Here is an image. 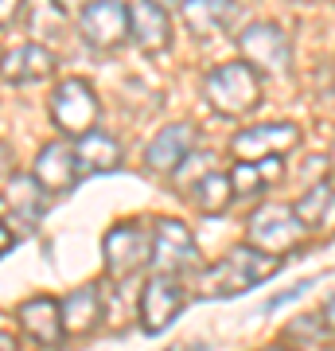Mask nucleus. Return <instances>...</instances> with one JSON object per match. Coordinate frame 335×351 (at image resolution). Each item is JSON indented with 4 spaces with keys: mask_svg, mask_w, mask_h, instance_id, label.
Returning a JSON list of instances; mask_svg holds the SVG:
<instances>
[{
    "mask_svg": "<svg viewBox=\"0 0 335 351\" xmlns=\"http://www.w3.org/2000/svg\"><path fill=\"white\" fill-rule=\"evenodd\" d=\"M277 269H281V258H269V254L253 250V246H234V250H226L214 265L203 269L199 297H211V301L242 297L249 289H258L265 277H273Z\"/></svg>",
    "mask_w": 335,
    "mask_h": 351,
    "instance_id": "obj_1",
    "label": "nucleus"
},
{
    "mask_svg": "<svg viewBox=\"0 0 335 351\" xmlns=\"http://www.w3.org/2000/svg\"><path fill=\"white\" fill-rule=\"evenodd\" d=\"M101 254H106V269L113 281L137 277L145 265H152V226L145 219H125V223L110 226Z\"/></svg>",
    "mask_w": 335,
    "mask_h": 351,
    "instance_id": "obj_2",
    "label": "nucleus"
},
{
    "mask_svg": "<svg viewBox=\"0 0 335 351\" xmlns=\"http://www.w3.org/2000/svg\"><path fill=\"white\" fill-rule=\"evenodd\" d=\"M203 94H207V101H211L219 113L242 117V113H249L261 101V78L249 63L238 59V63L214 66L211 75H207V82H203Z\"/></svg>",
    "mask_w": 335,
    "mask_h": 351,
    "instance_id": "obj_3",
    "label": "nucleus"
},
{
    "mask_svg": "<svg viewBox=\"0 0 335 351\" xmlns=\"http://www.w3.org/2000/svg\"><path fill=\"white\" fill-rule=\"evenodd\" d=\"M246 234H249V246H253V250L269 254V258H281V254L297 250L308 230H304V223L297 219L293 207L269 203V207H258V211L249 215Z\"/></svg>",
    "mask_w": 335,
    "mask_h": 351,
    "instance_id": "obj_4",
    "label": "nucleus"
},
{
    "mask_svg": "<svg viewBox=\"0 0 335 351\" xmlns=\"http://www.w3.org/2000/svg\"><path fill=\"white\" fill-rule=\"evenodd\" d=\"M51 121L66 133V137H86L94 133L98 121V94L82 78H66L51 94Z\"/></svg>",
    "mask_w": 335,
    "mask_h": 351,
    "instance_id": "obj_5",
    "label": "nucleus"
},
{
    "mask_svg": "<svg viewBox=\"0 0 335 351\" xmlns=\"http://www.w3.org/2000/svg\"><path fill=\"white\" fill-rule=\"evenodd\" d=\"M238 51L246 55L242 63L253 71H269V75H285L293 66V43H288L285 27L277 24H249L238 32Z\"/></svg>",
    "mask_w": 335,
    "mask_h": 351,
    "instance_id": "obj_6",
    "label": "nucleus"
},
{
    "mask_svg": "<svg viewBox=\"0 0 335 351\" xmlns=\"http://www.w3.org/2000/svg\"><path fill=\"white\" fill-rule=\"evenodd\" d=\"M152 265L164 277L175 274V281H179V274L199 265V246L179 219H160L152 226Z\"/></svg>",
    "mask_w": 335,
    "mask_h": 351,
    "instance_id": "obj_7",
    "label": "nucleus"
},
{
    "mask_svg": "<svg viewBox=\"0 0 335 351\" xmlns=\"http://www.w3.org/2000/svg\"><path fill=\"white\" fill-rule=\"evenodd\" d=\"M47 191L36 184V176H8L4 180V191H0V207L8 211V230L12 234H32L43 215H47Z\"/></svg>",
    "mask_w": 335,
    "mask_h": 351,
    "instance_id": "obj_8",
    "label": "nucleus"
},
{
    "mask_svg": "<svg viewBox=\"0 0 335 351\" xmlns=\"http://www.w3.org/2000/svg\"><path fill=\"white\" fill-rule=\"evenodd\" d=\"M297 145H300V125H293V121H269V125L242 129L230 141L238 164H258V160H269V156H285Z\"/></svg>",
    "mask_w": 335,
    "mask_h": 351,
    "instance_id": "obj_9",
    "label": "nucleus"
},
{
    "mask_svg": "<svg viewBox=\"0 0 335 351\" xmlns=\"http://www.w3.org/2000/svg\"><path fill=\"white\" fill-rule=\"evenodd\" d=\"M78 32L90 47L113 51L129 39V8L121 0H90L78 12Z\"/></svg>",
    "mask_w": 335,
    "mask_h": 351,
    "instance_id": "obj_10",
    "label": "nucleus"
},
{
    "mask_svg": "<svg viewBox=\"0 0 335 351\" xmlns=\"http://www.w3.org/2000/svg\"><path fill=\"white\" fill-rule=\"evenodd\" d=\"M184 304H187V293L175 277H164V274L149 277L145 293H140V328L149 336H160L164 328L184 313Z\"/></svg>",
    "mask_w": 335,
    "mask_h": 351,
    "instance_id": "obj_11",
    "label": "nucleus"
},
{
    "mask_svg": "<svg viewBox=\"0 0 335 351\" xmlns=\"http://www.w3.org/2000/svg\"><path fill=\"white\" fill-rule=\"evenodd\" d=\"M195 125L191 121H175V125H164L156 137L149 141V149H145V164H149V172L156 176H175L184 168V160L195 152Z\"/></svg>",
    "mask_w": 335,
    "mask_h": 351,
    "instance_id": "obj_12",
    "label": "nucleus"
},
{
    "mask_svg": "<svg viewBox=\"0 0 335 351\" xmlns=\"http://www.w3.org/2000/svg\"><path fill=\"white\" fill-rule=\"evenodd\" d=\"M36 184L47 195H66V191L78 184V164H75V149L62 145V141H51L43 145L36 156Z\"/></svg>",
    "mask_w": 335,
    "mask_h": 351,
    "instance_id": "obj_13",
    "label": "nucleus"
},
{
    "mask_svg": "<svg viewBox=\"0 0 335 351\" xmlns=\"http://www.w3.org/2000/svg\"><path fill=\"white\" fill-rule=\"evenodd\" d=\"M129 36L140 43V51L160 55L172 43V27H168V12L156 8L152 0H133L129 4Z\"/></svg>",
    "mask_w": 335,
    "mask_h": 351,
    "instance_id": "obj_14",
    "label": "nucleus"
},
{
    "mask_svg": "<svg viewBox=\"0 0 335 351\" xmlns=\"http://www.w3.org/2000/svg\"><path fill=\"white\" fill-rule=\"evenodd\" d=\"M51 71H55V55L43 43H24L0 59V75L12 86L16 82H43V78H51Z\"/></svg>",
    "mask_w": 335,
    "mask_h": 351,
    "instance_id": "obj_15",
    "label": "nucleus"
},
{
    "mask_svg": "<svg viewBox=\"0 0 335 351\" xmlns=\"http://www.w3.org/2000/svg\"><path fill=\"white\" fill-rule=\"evenodd\" d=\"M59 313H62V336H86V332H94L101 320L98 285H82L75 293H66V301H59Z\"/></svg>",
    "mask_w": 335,
    "mask_h": 351,
    "instance_id": "obj_16",
    "label": "nucleus"
},
{
    "mask_svg": "<svg viewBox=\"0 0 335 351\" xmlns=\"http://www.w3.org/2000/svg\"><path fill=\"white\" fill-rule=\"evenodd\" d=\"M20 328L36 343H59L62 339V313L55 297H32L20 304Z\"/></svg>",
    "mask_w": 335,
    "mask_h": 351,
    "instance_id": "obj_17",
    "label": "nucleus"
},
{
    "mask_svg": "<svg viewBox=\"0 0 335 351\" xmlns=\"http://www.w3.org/2000/svg\"><path fill=\"white\" fill-rule=\"evenodd\" d=\"M75 164H78V176H101V172H113L121 164V145L110 137V133H86L78 137V149H75Z\"/></svg>",
    "mask_w": 335,
    "mask_h": 351,
    "instance_id": "obj_18",
    "label": "nucleus"
},
{
    "mask_svg": "<svg viewBox=\"0 0 335 351\" xmlns=\"http://www.w3.org/2000/svg\"><path fill=\"white\" fill-rule=\"evenodd\" d=\"M297 211V219L304 223V230H335V188L332 180H320V184H312L304 195H300V203L293 207Z\"/></svg>",
    "mask_w": 335,
    "mask_h": 351,
    "instance_id": "obj_19",
    "label": "nucleus"
},
{
    "mask_svg": "<svg viewBox=\"0 0 335 351\" xmlns=\"http://www.w3.org/2000/svg\"><path fill=\"white\" fill-rule=\"evenodd\" d=\"M234 12H238L234 0H184L179 4V16L195 36H214L219 27L234 20Z\"/></svg>",
    "mask_w": 335,
    "mask_h": 351,
    "instance_id": "obj_20",
    "label": "nucleus"
},
{
    "mask_svg": "<svg viewBox=\"0 0 335 351\" xmlns=\"http://www.w3.org/2000/svg\"><path fill=\"white\" fill-rule=\"evenodd\" d=\"M281 176H285V160L281 156H269V160H258V164H238L230 172V188H234L238 199H246V195H258V191L273 188Z\"/></svg>",
    "mask_w": 335,
    "mask_h": 351,
    "instance_id": "obj_21",
    "label": "nucleus"
},
{
    "mask_svg": "<svg viewBox=\"0 0 335 351\" xmlns=\"http://www.w3.org/2000/svg\"><path fill=\"white\" fill-rule=\"evenodd\" d=\"M230 199H234V188H230V176L223 172H207L191 184V203L203 215H223L230 207Z\"/></svg>",
    "mask_w": 335,
    "mask_h": 351,
    "instance_id": "obj_22",
    "label": "nucleus"
},
{
    "mask_svg": "<svg viewBox=\"0 0 335 351\" xmlns=\"http://www.w3.org/2000/svg\"><path fill=\"white\" fill-rule=\"evenodd\" d=\"M285 339L304 343V351H323L327 339H332V328L323 324V316L308 313V316H300V320H293V324L285 328Z\"/></svg>",
    "mask_w": 335,
    "mask_h": 351,
    "instance_id": "obj_23",
    "label": "nucleus"
},
{
    "mask_svg": "<svg viewBox=\"0 0 335 351\" xmlns=\"http://www.w3.org/2000/svg\"><path fill=\"white\" fill-rule=\"evenodd\" d=\"M312 285H316V277H308V281H300V285H293V289H285V293L269 297V301H265V313H273V308H281L285 301H293V297H300V293H308Z\"/></svg>",
    "mask_w": 335,
    "mask_h": 351,
    "instance_id": "obj_24",
    "label": "nucleus"
},
{
    "mask_svg": "<svg viewBox=\"0 0 335 351\" xmlns=\"http://www.w3.org/2000/svg\"><path fill=\"white\" fill-rule=\"evenodd\" d=\"M24 8V0H0V24H12Z\"/></svg>",
    "mask_w": 335,
    "mask_h": 351,
    "instance_id": "obj_25",
    "label": "nucleus"
},
{
    "mask_svg": "<svg viewBox=\"0 0 335 351\" xmlns=\"http://www.w3.org/2000/svg\"><path fill=\"white\" fill-rule=\"evenodd\" d=\"M12 176V152H8V145H0V184Z\"/></svg>",
    "mask_w": 335,
    "mask_h": 351,
    "instance_id": "obj_26",
    "label": "nucleus"
},
{
    "mask_svg": "<svg viewBox=\"0 0 335 351\" xmlns=\"http://www.w3.org/2000/svg\"><path fill=\"white\" fill-rule=\"evenodd\" d=\"M12 242H16V234L8 230V223H4V215H0V254H8V250H12Z\"/></svg>",
    "mask_w": 335,
    "mask_h": 351,
    "instance_id": "obj_27",
    "label": "nucleus"
},
{
    "mask_svg": "<svg viewBox=\"0 0 335 351\" xmlns=\"http://www.w3.org/2000/svg\"><path fill=\"white\" fill-rule=\"evenodd\" d=\"M86 4H90V0H55V8H59V12H82Z\"/></svg>",
    "mask_w": 335,
    "mask_h": 351,
    "instance_id": "obj_28",
    "label": "nucleus"
},
{
    "mask_svg": "<svg viewBox=\"0 0 335 351\" xmlns=\"http://www.w3.org/2000/svg\"><path fill=\"white\" fill-rule=\"evenodd\" d=\"M323 324H327V328H332V332H335V293H332V297H327V304H323Z\"/></svg>",
    "mask_w": 335,
    "mask_h": 351,
    "instance_id": "obj_29",
    "label": "nucleus"
},
{
    "mask_svg": "<svg viewBox=\"0 0 335 351\" xmlns=\"http://www.w3.org/2000/svg\"><path fill=\"white\" fill-rule=\"evenodd\" d=\"M168 351H207V343H203V339H195V343H184V348H168Z\"/></svg>",
    "mask_w": 335,
    "mask_h": 351,
    "instance_id": "obj_30",
    "label": "nucleus"
},
{
    "mask_svg": "<svg viewBox=\"0 0 335 351\" xmlns=\"http://www.w3.org/2000/svg\"><path fill=\"white\" fill-rule=\"evenodd\" d=\"M0 351H20V348H16V339H8L4 332H0Z\"/></svg>",
    "mask_w": 335,
    "mask_h": 351,
    "instance_id": "obj_31",
    "label": "nucleus"
},
{
    "mask_svg": "<svg viewBox=\"0 0 335 351\" xmlns=\"http://www.w3.org/2000/svg\"><path fill=\"white\" fill-rule=\"evenodd\" d=\"M152 4H156V8H179L184 0H152Z\"/></svg>",
    "mask_w": 335,
    "mask_h": 351,
    "instance_id": "obj_32",
    "label": "nucleus"
},
{
    "mask_svg": "<svg viewBox=\"0 0 335 351\" xmlns=\"http://www.w3.org/2000/svg\"><path fill=\"white\" fill-rule=\"evenodd\" d=\"M261 351H293L288 343H273V348H261Z\"/></svg>",
    "mask_w": 335,
    "mask_h": 351,
    "instance_id": "obj_33",
    "label": "nucleus"
}]
</instances>
